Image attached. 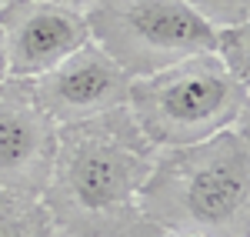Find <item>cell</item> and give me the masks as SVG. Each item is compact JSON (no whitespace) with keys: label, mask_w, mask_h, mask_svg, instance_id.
Segmentation results:
<instances>
[{"label":"cell","mask_w":250,"mask_h":237,"mask_svg":"<svg viewBox=\"0 0 250 237\" xmlns=\"http://www.w3.org/2000/svg\"><path fill=\"white\" fill-rule=\"evenodd\" d=\"M57 147V124L40 110L27 80H0V187L43 194Z\"/></svg>","instance_id":"obj_7"},{"label":"cell","mask_w":250,"mask_h":237,"mask_svg":"<svg viewBox=\"0 0 250 237\" xmlns=\"http://www.w3.org/2000/svg\"><path fill=\"white\" fill-rule=\"evenodd\" d=\"M7 77V60H3V40H0V80Z\"/></svg>","instance_id":"obj_12"},{"label":"cell","mask_w":250,"mask_h":237,"mask_svg":"<svg viewBox=\"0 0 250 237\" xmlns=\"http://www.w3.org/2000/svg\"><path fill=\"white\" fill-rule=\"evenodd\" d=\"M90 40L127 77H150L213 47V30L187 0H97L83 7Z\"/></svg>","instance_id":"obj_4"},{"label":"cell","mask_w":250,"mask_h":237,"mask_svg":"<svg viewBox=\"0 0 250 237\" xmlns=\"http://www.w3.org/2000/svg\"><path fill=\"white\" fill-rule=\"evenodd\" d=\"M60 3H70V7H80V10H83V7H90L97 0H60Z\"/></svg>","instance_id":"obj_11"},{"label":"cell","mask_w":250,"mask_h":237,"mask_svg":"<svg viewBox=\"0 0 250 237\" xmlns=\"http://www.w3.org/2000/svg\"><path fill=\"white\" fill-rule=\"evenodd\" d=\"M137 211L180 237H250L247 124L157 151Z\"/></svg>","instance_id":"obj_2"},{"label":"cell","mask_w":250,"mask_h":237,"mask_svg":"<svg viewBox=\"0 0 250 237\" xmlns=\"http://www.w3.org/2000/svg\"><path fill=\"white\" fill-rule=\"evenodd\" d=\"M54 237H67V234H60V231H57V234H54Z\"/></svg>","instance_id":"obj_13"},{"label":"cell","mask_w":250,"mask_h":237,"mask_svg":"<svg viewBox=\"0 0 250 237\" xmlns=\"http://www.w3.org/2000/svg\"><path fill=\"white\" fill-rule=\"evenodd\" d=\"M157 147L140 134L127 104L57 127L43 204L67 237H120L140 220L137 197Z\"/></svg>","instance_id":"obj_1"},{"label":"cell","mask_w":250,"mask_h":237,"mask_svg":"<svg viewBox=\"0 0 250 237\" xmlns=\"http://www.w3.org/2000/svg\"><path fill=\"white\" fill-rule=\"evenodd\" d=\"M130 80L94 40H87L47 74L27 80L30 97L57 127L107 114L127 104Z\"/></svg>","instance_id":"obj_6"},{"label":"cell","mask_w":250,"mask_h":237,"mask_svg":"<svg viewBox=\"0 0 250 237\" xmlns=\"http://www.w3.org/2000/svg\"><path fill=\"white\" fill-rule=\"evenodd\" d=\"M0 40L7 77L34 80L80 50L90 30L80 7L60 0H3L0 3Z\"/></svg>","instance_id":"obj_5"},{"label":"cell","mask_w":250,"mask_h":237,"mask_svg":"<svg viewBox=\"0 0 250 237\" xmlns=\"http://www.w3.org/2000/svg\"><path fill=\"white\" fill-rule=\"evenodd\" d=\"M127 110L157 151L184 147L247 124L250 84L233 80L207 50L150 77H134L127 90Z\"/></svg>","instance_id":"obj_3"},{"label":"cell","mask_w":250,"mask_h":237,"mask_svg":"<svg viewBox=\"0 0 250 237\" xmlns=\"http://www.w3.org/2000/svg\"><path fill=\"white\" fill-rule=\"evenodd\" d=\"M210 27L250 23V0H187Z\"/></svg>","instance_id":"obj_10"},{"label":"cell","mask_w":250,"mask_h":237,"mask_svg":"<svg viewBox=\"0 0 250 237\" xmlns=\"http://www.w3.org/2000/svg\"><path fill=\"white\" fill-rule=\"evenodd\" d=\"M54 217L43 194L0 187V237H54Z\"/></svg>","instance_id":"obj_8"},{"label":"cell","mask_w":250,"mask_h":237,"mask_svg":"<svg viewBox=\"0 0 250 237\" xmlns=\"http://www.w3.org/2000/svg\"><path fill=\"white\" fill-rule=\"evenodd\" d=\"M210 54L233 80L250 84V23H237V27H217L213 30V47Z\"/></svg>","instance_id":"obj_9"},{"label":"cell","mask_w":250,"mask_h":237,"mask_svg":"<svg viewBox=\"0 0 250 237\" xmlns=\"http://www.w3.org/2000/svg\"><path fill=\"white\" fill-rule=\"evenodd\" d=\"M0 3H3V0H0Z\"/></svg>","instance_id":"obj_14"}]
</instances>
